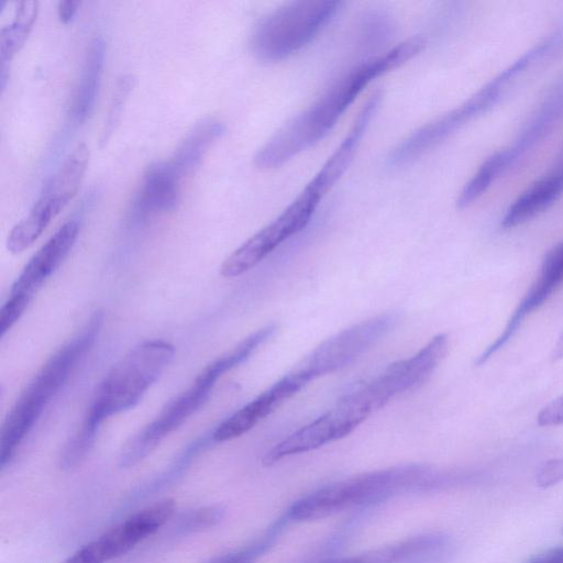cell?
<instances>
[{
    "label": "cell",
    "mask_w": 563,
    "mask_h": 563,
    "mask_svg": "<svg viewBox=\"0 0 563 563\" xmlns=\"http://www.w3.org/2000/svg\"><path fill=\"white\" fill-rule=\"evenodd\" d=\"M563 194V156L560 163L521 192L507 208L500 225L512 229L549 209Z\"/></svg>",
    "instance_id": "cell-14"
},
{
    "label": "cell",
    "mask_w": 563,
    "mask_h": 563,
    "mask_svg": "<svg viewBox=\"0 0 563 563\" xmlns=\"http://www.w3.org/2000/svg\"><path fill=\"white\" fill-rule=\"evenodd\" d=\"M78 222L68 220L37 250L13 283L9 297L29 305L42 284L58 268L75 244Z\"/></svg>",
    "instance_id": "cell-10"
},
{
    "label": "cell",
    "mask_w": 563,
    "mask_h": 563,
    "mask_svg": "<svg viewBox=\"0 0 563 563\" xmlns=\"http://www.w3.org/2000/svg\"><path fill=\"white\" fill-rule=\"evenodd\" d=\"M59 212L45 199L38 197L29 213L10 231L7 249L13 254L29 249Z\"/></svg>",
    "instance_id": "cell-18"
},
{
    "label": "cell",
    "mask_w": 563,
    "mask_h": 563,
    "mask_svg": "<svg viewBox=\"0 0 563 563\" xmlns=\"http://www.w3.org/2000/svg\"><path fill=\"white\" fill-rule=\"evenodd\" d=\"M552 360L559 361L563 360V332L558 339V342L555 343L553 351H552Z\"/></svg>",
    "instance_id": "cell-30"
},
{
    "label": "cell",
    "mask_w": 563,
    "mask_h": 563,
    "mask_svg": "<svg viewBox=\"0 0 563 563\" xmlns=\"http://www.w3.org/2000/svg\"><path fill=\"white\" fill-rule=\"evenodd\" d=\"M225 509L222 506H206L194 509L179 518L175 526L177 534H188L202 531L218 525L224 517Z\"/></svg>",
    "instance_id": "cell-22"
},
{
    "label": "cell",
    "mask_w": 563,
    "mask_h": 563,
    "mask_svg": "<svg viewBox=\"0 0 563 563\" xmlns=\"http://www.w3.org/2000/svg\"><path fill=\"white\" fill-rule=\"evenodd\" d=\"M507 168L508 163L504 151L500 150L487 157L460 191L456 207L459 209L470 207Z\"/></svg>",
    "instance_id": "cell-20"
},
{
    "label": "cell",
    "mask_w": 563,
    "mask_h": 563,
    "mask_svg": "<svg viewBox=\"0 0 563 563\" xmlns=\"http://www.w3.org/2000/svg\"><path fill=\"white\" fill-rule=\"evenodd\" d=\"M563 482V455L544 462L536 474V484L548 488Z\"/></svg>",
    "instance_id": "cell-25"
},
{
    "label": "cell",
    "mask_w": 563,
    "mask_h": 563,
    "mask_svg": "<svg viewBox=\"0 0 563 563\" xmlns=\"http://www.w3.org/2000/svg\"><path fill=\"white\" fill-rule=\"evenodd\" d=\"M289 522L291 521L285 511L262 536L246 544L244 548L214 556L205 563H255L273 548Z\"/></svg>",
    "instance_id": "cell-21"
},
{
    "label": "cell",
    "mask_w": 563,
    "mask_h": 563,
    "mask_svg": "<svg viewBox=\"0 0 563 563\" xmlns=\"http://www.w3.org/2000/svg\"><path fill=\"white\" fill-rule=\"evenodd\" d=\"M224 130V124L214 119H203L198 122L168 161L176 174L183 178L195 172L212 143L223 134Z\"/></svg>",
    "instance_id": "cell-17"
},
{
    "label": "cell",
    "mask_w": 563,
    "mask_h": 563,
    "mask_svg": "<svg viewBox=\"0 0 563 563\" xmlns=\"http://www.w3.org/2000/svg\"><path fill=\"white\" fill-rule=\"evenodd\" d=\"M324 196V191L310 181L274 221L223 261L220 274L224 277H236L253 268L279 244L306 228Z\"/></svg>",
    "instance_id": "cell-7"
},
{
    "label": "cell",
    "mask_w": 563,
    "mask_h": 563,
    "mask_svg": "<svg viewBox=\"0 0 563 563\" xmlns=\"http://www.w3.org/2000/svg\"><path fill=\"white\" fill-rule=\"evenodd\" d=\"M250 356V347L239 343L207 365L185 391L166 404L154 420L129 439L119 455V466L132 467L151 454L165 437L178 429L207 401L217 380L224 373Z\"/></svg>",
    "instance_id": "cell-5"
},
{
    "label": "cell",
    "mask_w": 563,
    "mask_h": 563,
    "mask_svg": "<svg viewBox=\"0 0 563 563\" xmlns=\"http://www.w3.org/2000/svg\"><path fill=\"white\" fill-rule=\"evenodd\" d=\"M342 2L294 1L264 16L251 37L253 54L264 62H279L308 45L336 15Z\"/></svg>",
    "instance_id": "cell-6"
},
{
    "label": "cell",
    "mask_w": 563,
    "mask_h": 563,
    "mask_svg": "<svg viewBox=\"0 0 563 563\" xmlns=\"http://www.w3.org/2000/svg\"><path fill=\"white\" fill-rule=\"evenodd\" d=\"M423 45V38L412 37L350 69L320 99L285 123L258 150L254 157L255 166L261 169L277 168L321 141L372 80L415 57Z\"/></svg>",
    "instance_id": "cell-1"
},
{
    "label": "cell",
    "mask_w": 563,
    "mask_h": 563,
    "mask_svg": "<svg viewBox=\"0 0 563 563\" xmlns=\"http://www.w3.org/2000/svg\"><path fill=\"white\" fill-rule=\"evenodd\" d=\"M175 507L172 498L156 501L106 531L95 540L106 562L125 554L155 533L170 519Z\"/></svg>",
    "instance_id": "cell-11"
},
{
    "label": "cell",
    "mask_w": 563,
    "mask_h": 563,
    "mask_svg": "<svg viewBox=\"0 0 563 563\" xmlns=\"http://www.w3.org/2000/svg\"><path fill=\"white\" fill-rule=\"evenodd\" d=\"M399 313H382L361 321L324 340L291 371L307 384L334 373L365 353L399 322Z\"/></svg>",
    "instance_id": "cell-8"
},
{
    "label": "cell",
    "mask_w": 563,
    "mask_h": 563,
    "mask_svg": "<svg viewBox=\"0 0 563 563\" xmlns=\"http://www.w3.org/2000/svg\"><path fill=\"white\" fill-rule=\"evenodd\" d=\"M454 553V544H446L405 563H448Z\"/></svg>",
    "instance_id": "cell-27"
},
{
    "label": "cell",
    "mask_w": 563,
    "mask_h": 563,
    "mask_svg": "<svg viewBox=\"0 0 563 563\" xmlns=\"http://www.w3.org/2000/svg\"><path fill=\"white\" fill-rule=\"evenodd\" d=\"M175 347L165 340L144 341L128 352L98 385L78 430L63 448L71 464H80L93 446L100 426L111 416L135 407L170 364Z\"/></svg>",
    "instance_id": "cell-2"
},
{
    "label": "cell",
    "mask_w": 563,
    "mask_h": 563,
    "mask_svg": "<svg viewBox=\"0 0 563 563\" xmlns=\"http://www.w3.org/2000/svg\"><path fill=\"white\" fill-rule=\"evenodd\" d=\"M563 283V241L544 256L540 273L522 300L508 319L503 332L476 358L475 364L486 363L515 335L523 320L542 306Z\"/></svg>",
    "instance_id": "cell-9"
},
{
    "label": "cell",
    "mask_w": 563,
    "mask_h": 563,
    "mask_svg": "<svg viewBox=\"0 0 563 563\" xmlns=\"http://www.w3.org/2000/svg\"><path fill=\"white\" fill-rule=\"evenodd\" d=\"M37 7L34 0L18 2L12 22L0 30L1 63H9L23 46L36 19Z\"/></svg>",
    "instance_id": "cell-19"
},
{
    "label": "cell",
    "mask_w": 563,
    "mask_h": 563,
    "mask_svg": "<svg viewBox=\"0 0 563 563\" xmlns=\"http://www.w3.org/2000/svg\"><path fill=\"white\" fill-rule=\"evenodd\" d=\"M302 388L301 384L287 373L220 423L212 432L211 440L225 442L243 435Z\"/></svg>",
    "instance_id": "cell-12"
},
{
    "label": "cell",
    "mask_w": 563,
    "mask_h": 563,
    "mask_svg": "<svg viewBox=\"0 0 563 563\" xmlns=\"http://www.w3.org/2000/svg\"><path fill=\"white\" fill-rule=\"evenodd\" d=\"M322 563H360V561H358L357 556H351V558L330 560V561H325Z\"/></svg>",
    "instance_id": "cell-31"
},
{
    "label": "cell",
    "mask_w": 563,
    "mask_h": 563,
    "mask_svg": "<svg viewBox=\"0 0 563 563\" xmlns=\"http://www.w3.org/2000/svg\"><path fill=\"white\" fill-rule=\"evenodd\" d=\"M80 1L77 0H65L59 1L57 5V15L63 23L69 22L76 14Z\"/></svg>",
    "instance_id": "cell-29"
},
{
    "label": "cell",
    "mask_w": 563,
    "mask_h": 563,
    "mask_svg": "<svg viewBox=\"0 0 563 563\" xmlns=\"http://www.w3.org/2000/svg\"><path fill=\"white\" fill-rule=\"evenodd\" d=\"M526 563H563V547L547 550Z\"/></svg>",
    "instance_id": "cell-28"
},
{
    "label": "cell",
    "mask_w": 563,
    "mask_h": 563,
    "mask_svg": "<svg viewBox=\"0 0 563 563\" xmlns=\"http://www.w3.org/2000/svg\"><path fill=\"white\" fill-rule=\"evenodd\" d=\"M103 323V313L93 312L80 332L54 353L21 393L8 412L1 429L0 467L13 459L51 399L68 379L77 363L95 343Z\"/></svg>",
    "instance_id": "cell-3"
},
{
    "label": "cell",
    "mask_w": 563,
    "mask_h": 563,
    "mask_svg": "<svg viewBox=\"0 0 563 563\" xmlns=\"http://www.w3.org/2000/svg\"><path fill=\"white\" fill-rule=\"evenodd\" d=\"M133 87V77L131 75L122 76L114 88L107 119L101 132L100 144L106 145L121 119L124 104Z\"/></svg>",
    "instance_id": "cell-23"
},
{
    "label": "cell",
    "mask_w": 563,
    "mask_h": 563,
    "mask_svg": "<svg viewBox=\"0 0 563 563\" xmlns=\"http://www.w3.org/2000/svg\"><path fill=\"white\" fill-rule=\"evenodd\" d=\"M358 37L364 46H375L384 42L391 31V23L384 13L371 12L360 22Z\"/></svg>",
    "instance_id": "cell-24"
},
{
    "label": "cell",
    "mask_w": 563,
    "mask_h": 563,
    "mask_svg": "<svg viewBox=\"0 0 563 563\" xmlns=\"http://www.w3.org/2000/svg\"><path fill=\"white\" fill-rule=\"evenodd\" d=\"M180 179L169 162L152 164L131 203V218L143 221L175 209L180 195Z\"/></svg>",
    "instance_id": "cell-13"
},
{
    "label": "cell",
    "mask_w": 563,
    "mask_h": 563,
    "mask_svg": "<svg viewBox=\"0 0 563 563\" xmlns=\"http://www.w3.org/2000/svg\"><path fill=\"white\" fill-rule=\"evenodd\" d=\"M434 470L424 464H407L353 476L310 493L286 512L290 521L323 519L349 509L367 512L402 493L419 494Z\"/></svg>",
    "instance_id": "cell-4"
},
{
    "label": "cell",
    "mask_w": 563,
    "mask_h": 563,
    "mask_svg": "<svg viewBox=\"0 0 563 563\" xmlns=\"http://www.w3.org/2000/svg\"><path fill=\"white\" fill-rule=\"evenodd\" d=\"M537 422L542 427L563 424V395L553 399L539 411Z\"/></svg>",
    "instance_id": "cell-26"
},
{
    "label": "cell",
    "mask_w": 563,
    "mask_h": 563,
    "mask_svg": "<svg viewBox=\"0 0 563 563\" xmlns=\"http://www.w3.org/2000/svg\"><path fill=\"white\" fill-rule=\"evenodd\" d=\"M106 55L101 36L93 37L87 48L79 79L68 107V114L76 123L84 122L91 113L98 95Z\"/></svg>",
    "instance_id": "cell-15"
},
{
    "label": "cell",
    "mask_w": 563,
    "mask_h": 563,
    "mask_svg": "<svg viewBox=\"0 0 563 563\" xmlns=\"http://www.w3.org/2000/svg\"><path fill=\"white\" fill-rule=\"evenodd\" d=\"M562 533H563V529H562Z\"/></svg>",
    "instance_id": "cell-32"
},
{
    "label": "cell",
    "mask_w": 563,
    "mask_h": 563,
    "mask_svg": "<svg viewBox=\"0 0 563 563\" xmlns=\"http://www.w3.org/2000/svg\"><path fill=\"white\" fill-rule=\"evenodd\" d=\"M89 162L86 144H78L44 184L40 197L60 211L76 195Z\"/></svg>",
    "instance_id": "cell-16"
}]
</instances>
